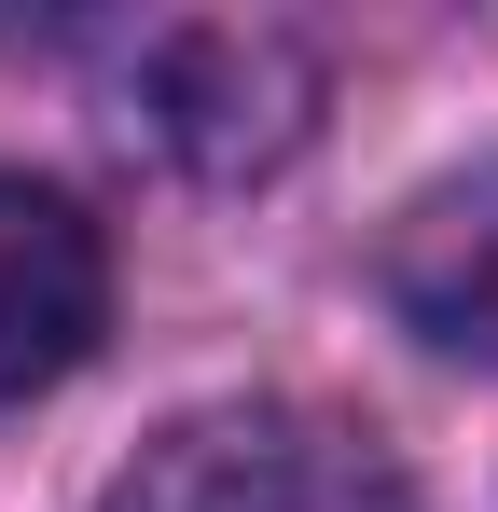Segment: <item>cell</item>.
Segmentation results:
<instances>
[{
  "label": "cell",
  "mask_w": 498,
  "mask_h": 512,
  "mask_svg": "<svg viewBox=\"0 0 498 512\" xmlns=\"http://www.w3.org/2000/svg\"><path fill=\"white\" fill-rule=\"evenodd\" d=\"M374 499V457L305 402H208V416H166L97 512H360Z\"/></svg>",
  "instance_id": "obj_2"
},
{
  "label": "cell",
  "mask_w": 498,
  "mask_h": 512,
  "mask_svg": "<svg viewBox=\"0 0 498 512\" xmlns=\"http://www.w3.org/2000/svg\"><path fill=\"white\" fill-rule=\"evenodd\" d=\"M388 305H402L429 346L498 360V167L443 180L402 236H388Z\"/></svg>",
  "instance_id": "obj_4"
},
{
  "label": "cell",
  "mask_w": 498,
  "mask_h": 512,
  "mask_svg": "<svg viewBox=\"0 0 498 512\" xmlns=\"http://www.w3.org/2000/svg\"><path fill=\"white\" fill-rule=\"evenodd\" d=\"M97 319H111V250H97L83 194L0 167V402L56 388L97 346Z\"/></svg>",
  "instance_id": "obj_3"
},
{
  "label": "cell",
  "mask_w": 498,
  "mask_h": 512,
  "mask_svg": "<svg viewBox=\"0 0 498 512\" xmlns=\"http://www.w3.org/2000/svg\"><path fill=\"white\" fill-rule=\"evenodd\" d=\"M125 125L180 153L208 180H249L277 153H305L319 125V56L291 28H236V14H194V28H153L125 56Z\"/></svg>",
  "instance_id": "obj_1"
}]
</instances>
